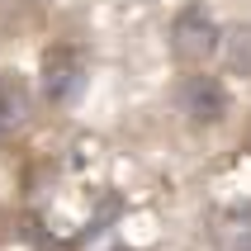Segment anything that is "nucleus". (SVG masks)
Returning <instances> with one entry per match:
<instances>
[{
	"mask_svg": "<svg viewBox=\"0 0 251 251\" xmlns=\"http://www.w3.org/2000/svg\"><path fill=\"white\" fill-rule=\"evenodd\" d=\"M218 48H223V28H218V19H213L199 0L185 5V10L171 19V52H176V62H185V67H204Z\"/></svg>",
	"mask_w": 251,
	"mask_h": 251,
	"instance_id": "1",
	"label": "nucleus"
},
{
	"mask_svg": "<svg viewBox=\"0 0 251 251\" xmlns=\"http://www.w3.org/2000/svg\"><path fill=\"white\" fill-rule=\"evenodd\" d=\"M176 104H180V114L190 119V124H218L227 114V90L218 76H185L180 81V95H176Z\"/></svg>",
	"mask_w": 251,
	"mask_h": 251,
	"instance_id": "2",
	"label": "nucleus"
},
{
	"mask_svg": "<svg viewBox=\"0 0 251 251\" xmlns=\"http://www.w3.org/2000/svg\"><path fill=\"white\" fill-rule=\"evenodd\" d=\"M85 85V62L81 52H71V48H52V52L43 57V95L52 100V104H67V100L81 95Z\"/></svg>",
	"mask_w": 251,
	"mask_h": 251,
	"instance_id": "3",
	"label": "nucleus"
},
{
	"mask_svg": "<svg viewBox=\"0 0 251 251\" xmlns=\"http://www.w3.org/2000/svg\"><path fill=\"white\" fill-rule=\"evenodd\" d=\"M14 124H24V90L10 76H0V133H10Z\"/></svg>",
	"mask_w": 251,
	"mask_h": 251,
	"instance_id": "4",
	"label": "nucleus"
}]
</instances>
